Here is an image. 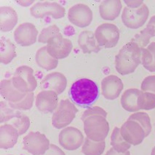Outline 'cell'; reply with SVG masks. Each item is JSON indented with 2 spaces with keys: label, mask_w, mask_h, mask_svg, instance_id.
<instances>
[{
  "label": "cell",
  "mask_w": 155,
  "mask_h": 155,
  "mask_svg": "<svg viewBox=\"0 0 155 155\" xmlns=\"http://www.w3.org/2000/svg\"><path fill=\"white\" fill-rule=\"evenodd\" d=\"M140 63L141 49L131 41L122 47L115 57L116 70L122 75L134 73Z\"/></svg>",
  "instance_id": "3957f363"
},
{
  "label": "cell",
  "mask_w": 155,
  "mask_h": 155,
  "mask_svg": "<svg viewBox=\"0 0 155 155\" xmlns=\"http://www.w3.org/2000/svg\"><path fill=\"white\" fill-rule=\"evenodd\" d=\"M39 32L31 23H23L19 25L14 32L15 42L21 46H32L37 42Z\"/></svg>",
  "instance_id": "5bb4252c"
},
{
  "label": "cell",
  "mask_w": 155,
  "mask_h": 155,
  "mask_svg": "<svg viewBox=\"0 0 155 155\" xmlns=\"http://www.w3.org/2000/svg\"><path fill=\"white\" fill-rule=\"evenodd\" d=\"M66 86H67V80L66 76L62 73L58 72L48 75L41 82V86L42 89L53 91L58 95L64 92Z\"/></svg>",
  "instance_id": "e0dca14e"
},
{
  "label": "cell",
  "mask_w": 155,
  "mask_h": 155,
  "mask_svg": "<svg viewBox=\"0 0 155 155\" xmlns=\"http://www.w3.org/2000/svg\"><path fill=\"white\" fill-rule=\"evenodd\" d=\"M17 12L11 7L4 6L0 8V29L8 32L13 29L18 23Z\"/></svg>",
  "instance_id": "44dd1931"
},
{
  "label": "cell",
  "mask_w": 155,
  "mask_h": 155,
  "mask_svg": "<svg viewBox=\"0 0 155 155\" xmlns=\"http://www.w3.org/2000/svg\"><path fill=\"white\" fill-rule=\"evenodd\" d=\"M141 64L146 70L155 73V42L141 50Z\"/></svg>",
  "instance_id": "484cf974"
},
{
  "label": "cell",
  "mask_w": 155,
  "mask_h": 155,
  "mask_svg": "<svg viewBox=\"0 0 155 155\" xmlns=\"http://www.w3.org/2000/svg\"><path fill=\"white\" fill-rule=\"evenodd\" d=\"M78 112L74 104L68 99L60 101L52 116V124L57 129L66 127L73 122Z\"/></svg>",
  "instance_id": "5b68a950"
},
{
  "label": "cell",
  "mask_w": 155,
  "mask_h": 155,
  "mask_svg": "<svg viewBox=\"0 0 155 155\" xmlns=\"http://www.w3.org/2000/svg\"><path fill=\"white\" fill-rule=\"evenodd\" d=\"M122 8L120 0H106L99 7L100 15L106 21H114L120 15Z\"/></svg>",
  "instance_id": "d6986e66"
},
{
  "label": "cell",
  "mask_w": 155,
  "mask_h": 155,
  "mask_svg": "<svg viewBox=\"0 0 155 155\" xmlns=\"http://www.w3.org/2000/svg\"><path fill=\"white\" fill-rule=\"evenodd\" d=\"M146 29L148 32L150 34L151 37H155V15L151 18Z\"/></svg>",
  "instance_id": "74e56055"
},
{
  "label": "cell",
  "mask_w": 155,
  "mask_h": 155,
  "mask_svg": "<svg viewBox=\"0 0 155 155\" xmlns=\"http://www.w3.org/2000/svg\"><path fill=\"white\" fill-rule=\"evenodd\" d=\"M95 37L99 46L106 48H113L117 46L120 40V30L112 23H103L95 30Z\"/></svg>",
  "instance_id": "8992f818"
},
{
  "label": "cell",
  "mask_w": 155,
  "mask_h": 155,
  "mask_svg": "<svg viewBox=\"0 0 155 155\" xmlns=\"http://www.w3.org/2000/svg\"><path fill=\"white\" fill-rule=\"evenodd\" d=\"M48 53L57 60L66 58L73 49V44L70 40L64 38L62 35L52 37L47 43Z\"/></svg>",
  "instance_id": "8fae6325"
},
{
  "label": "cell",
  "mask_w": 155,
  "mask_h": 155,
  "mask_svg": "<svg viewBox=\"0 0 155 155\" xmlns=\"http://www.w3.org/2000/svg\"><path fill=\"white\" fill-rule=\"evenodd\" d=\"M36 62L40 67L48 70L55 69L58 64V60L52 57L48 52L46 46H43L37 50L36 53Z\"/></svg>",
  "instance_id": "cb8c5ba5"
},
{
  "label": "cell",
  "mask_w": 155,
  "mask_h": 155,
  "mask_svg": "<svg viewBox=\"0 0 155 155\" xmlns=\"http://www.w3.org/2000/svg\"><path fill=\"white\" fill-rule=\"evenodd\" d=\"M58 94L53 91L44 90L40 91L36 97V106L39 111L51 113L55 111L58 105Z\"/></svg>",
  "instance_id": "2e32d148"
},
{
  "label": "cell",
  "mask_w": 155,
  "mask_h": 155,
  "mask_svg": "<svg viewBox=\"0 0 155 155\" xmlns=\"http://www.w3.org/2000/svg\"><path fill=\"white\" fill-rule=\"evenodd\" d=\"M11 121V120H10ZM12 125L14 126L18 131L20 136L27 132L30 127V119L28 116L21 114V116L12 119Z\"/></svg>",
  "instance_id": "4dcf8cb0"
},
{
  "label": "cell",
  "mask_w": 155,
  "mask_h": 155,
  "mask_svg": "<svg viewBox=\"0 0 155 155\" xmlns=\"http://www.w3.org/2000/svg\"><path fill=\"white\" fill-rule=\"evenodd\" d=\"M140 92L138 89H129L124 91L121 97V105L128 112H137L139 111L138 107V97Z\"/></svg>",
  "instance_id": "603a6c76"
},
{
  "label": "cell",
  "mask_w": 155,
  "mask_h": 155,
  "mask_svg": "<svg viewBox=\"0 0 155 155\" xmlns=\"http://www.w3.org/2000/svg\"><path fill=\"white\" fill-rule=\"evenodd\" d=\"M18 131L12 124H6L0 127V148L9 149L12 148L17 143Z\"/></svg>",
  "instance_id": "ac0fdd59"
},
{
  "label": "cell",
  "mask_w": 155,
  "mask_h": 155,
  "mask_svg": "<svg viewBox=\"0 0 155 155\" xmlns=\"http://www.w3.org/2000/svg\"><path fill=\"white\" fill-rule=\"evenodd\" d=\"M34 100V95L33 92H31L27 94L25 98L23 100H21V102H17V103L8 102V104L10 105V107L15 110H24V111H26V110H29L31 108V107L33 106Z\"/></svg>",
  "instance_id": "836d02e7"
},
{
  "label": "cell",
  "mask_w": 155,
  "mask_h": 155,
  "mask_svg": "<svg viewBox=\"0 0 155 155\" xmlns=\"http://www.w3.org/2000/svg\"><path fill=\"white\" fill-rule=\"evenodd\" d=\"M122 138L130 145L137 146L143 142L147 136L143 126L138 121L129 119L120 128Z\"/></svg>",
  "instance_id": "9c48e42d"
},
{
  "label": "cell",
  "mask_w": 155,
  "mask_h": 155,
  "mask_svg": "<svg viewBox=\"0 0 155 155\" xmlns=\"http://www.w3.org/2000/svg\"><path fill=\"white\" fill-rule=\"evenodd\" d=\"M125 4L128 6L130 8H138L143 5V1H125Z\"/></svg>",
  "instance_id": "f35d334b"
},
{
  "label": "cell",
  "mask_w": 155,
  "mask_h": 155,
  "mask_svg": "<svg viewBox=\"0 0 155 155\" xmlns=\"http://www.w3.org/2000/svg\"><path fill=\"white\" fill-rule=\"evenodd\" d=\"M107 113L102 108H89L82 116L84 130L87 138L93 141H104L109 132V124L106 120Z\"/></svg>",
  "instance_id": "6da1fadb"
},
{
  "label": "cell",
  "mask_w": 155,
  "mask_h": 155,
  "mask_svg": "<svg viewBox=\"0 0 155 155\" xmlns=\"http://www.w3.org/2000/svg\"><path fill=\"white\" fill-rule=\"evenodd\" d=\"M111 145L119 153H125L130 149L131 145L122 138L120 128L114 127L111 136Z\"/></svg>",
  "instance_id": "4316f807"
},
{
  "label": "cell",
  "mask_w": 155,
  "mask_h": 155,
  "mask_svg": "<svg viewBox=\"0 0 155 155\" xmlns=\"http://www.w3.org/2000/svg\"><path fill=\"white\" fill-rule=\"evenodd\" d=\"M78 44L84 53H98L101 50L95 37V34L91 31L81 32L78 38Z\"/></svg>",
  "instance_id": "7402d4cb"
},
{
  "label": "cell",
  "mask_w": 155,
  "mask_h": 155,
  "mask_svg": "<svg viewBox=\"0 0 155 155\" xmlns=\"http://www.w3.org/2000/svg\"><path fill=\"white\" fill-rule=\"evenodd\" d=\"M22 114L17 110L10 107L8 103H5V102H1V116H0V122H9L12 119L21 116Z\"/></svg>",
  "instance_id": "f546056e"
},
{
  "label": "cell",
  "mask_w": 155,
  "mask_h": 155,
  "mask_svg": "<svg viewBox=\"0 0 155 155\" xmlns=\"http://www.w3.org/2000/svg\"><path fill=\"white\" fill-rule=\"evenodd\" d=\"M0 93L8 102L17 103L25 98L27 94L19 91L12 84V79L2 80L0 83Z\"/></svg>",
  "instance_id": "ffe728a7"
},
{
  "label": "cell",
  "mask_w": 155,
  "mask_h": 155,
  "mask_svg": "<svg viewBox=\"0 0 155 155\" xmlns=\"http://www.w3.org/2000/svg\"><path fill=\"white\" fill-rule=\"evenodd\" d=\"M129 119L138 121L139 123L143 126L144 130H145L147 136H149L151 132V120L149 115L144 112H138L132 114L129 117Z\"/></svg>",
  "instance_id": "1f68e13d"
},
{
  "label": "cell",
  "mask_w": 155,
  "mask_h": 155,
  "mask_svg": "<svg viewBox=\"0 0 155 155\" xmlns=\"http://www.w3.org/2000/svg\"><path fill=\"white\" fill-rule=\"evenodd\" d=\"M124 86L120 78L111 75L104 78L101 82L102 94L106 99L113 100L117 99L121 94Z\"/></svg>",
  "instance_id": "9a60e30c"
},
{
  "label": "cell",
  "mask_w": 155,
  "mask_h": 155,
  "mask_svg": "<svg viewBox=\"0 0 155 155\" xmlns=\"http://www.w3.org/2000/svg\"><path fill=\"white\" fill-rule=\"evenodd\" d=\"M25 150L33 155H43L49 149L50 140L42 133L31 132L23 139Z\"/></svg>",
  "instance_id": "ba28073f"
},
{
  "label": "cell",
  "mask_w": 155,
  "mask_h": 155,
  "mask_svg": "<svg viewBox=\"0 0 155 155\" xmlns=\"http://www.w3.org/2000/svg\"><path fill=\"white\" fill-rule=\"evenodd\" d=\"M43 155H66L65 153L57 146L50 144V146L48 151Z\"/></svg>",
  "instance_id": "8d00e7d4"
},
{
  "label": "cell",
  "mask_w": 155,
  "mask_h": 155,
  "mask_svg": "<svg viewBox=\"0 0 155 155\" xmlns=\"http://www.w3.org/2000/svg\"><path fill=\"white\" fill-rule=\"evenodd\" d=\"M16 57L15 46L10 40L2 37L0 40V62L8 64Z\"/></svg>",
  "instance_id": "d4e9b609"
},
{
  "label": "cell",
  "mask_w": 155,
  "mask_h": 155,
  "mask_svg": "<svg viewBox=\"0 0 155 155\" xmlns=\"http://www.w3.org/2000/svg\"><path fill=\"white\" fill-rule=\"evenodd\" d=\"M140 89L143 91L154 93L155 95V75H149L143 79Z\"/></svg>",
  "instance_id": "d590c367"
},
{
  "label": "cell",
  "mask_w": 155,
  "mask_h": 155,
  "mask_svg": "<svg viewBox=\"0 0 155 155\" xmlns=\"http://www.w3.org/2000/svg\"><path fill=\"white\" fill-rule=\"evenodd\" d=\"M149 15V10L146 5L138 8H124L122 14V21L127 28L136 29L145 24Z\"/></svg>",
  "instance_id": "52a82bcc"
},
{
  "label": "cell",
  "mask_w": 155,
  "mask_h": 155,
  "mask_svg": "<svg viewBox=\"0 0 155 155\" xmlns=\"http://www.w3.org/2000/svg\"><path fill=\"white\" fill-rule=\"evenodd\" d=\"M151 36L148 32L147 29H144L139 34L136 35L131 40V42L136 43L140 47V49H143L146 47L149 46V41H150Z\"/></svg>",
  "instance_id": "e575fe53"
},
{
  "label": "cell",
  "mask_w": 155,
  "mask_h": 155,
  "mask_svg": "<svg viewBox=\"0 0 155 155\" xmlns=\"http://www.w3.org/2000/svg\"><path fill=\"white\" fill-rule=\"evenodd\" d=\"M105 155H130V153L129 151H126L125 153H119L117 151H115L113 148H111L106 152Z\"/></svg>",
  "instance_id": "ab89813d"
},
{
  "label": "cell",
  "mask_w": 155,
  "mask_h": 155,
  "mask_svg": "<svg viewBox=\"0 0 155 155\" xmlns=\"http://www.w3.org/2000/svg\"><path fill=\"white\" fill-rule=\"evenodd\" d=\"M68 94L74 103L80 107L87 108L98 100L99 89L93 81L84 78L72 84Z\"/></svg>",
  "instance_id": "7a4b0ae2"
},
{
  "label": "cell",
  "mask_w": 155,
  "mask_h": 155,
  "mask_svg": "<svg viewBox=\"0 0 155 155\" xmlns=\"http://www.w3.org/2000/svg\"><path fill=\"white\" fill-rule=\"evenodd\" d=\"M68 19L76 26L80 28L87 27L93 21V12L87 5L77 4L69 9Z\"/></svg>",
  "instance_id": "4fadbf2b"
},
{
  "label": "cell",
  "mask_w": 155,
  "mask_h": 155,
  "mask_svg": "<svg viewBox=\"0 0 155 155\" xmlns=\"http://www.w3.org/2000/svg\"><path fill=\"white\" fill-rule=\"evenodd\" d=\"M59 143L64 149L68 151L78 149L84 141L82 132L77 128L68 127L64 128L59 134Z\"/></svg>",
  "instance_id": "7c38bea8"
},
{
  "label": "cell",
  "mask_w": 155,
  "mask_h": 155,
  "mask_svg": "<svg viewBox=\"0 0 155 155\" xmlns=\"http://www.w3.org/2000/svg\"><path fill=\"white\" fill-rule=\"evenodd\" d=\"M151 155H155V146L153 148L152 151H151Z\"/></svg>",
  "instance_id": "60d3db41"
},
{
  "label": "cell",
  "mask_w": 155,
  "mask_h": 155,
  "mask_svg": "<svg viewBox=\"0 0 155 155\" xmlns=\"http://www.w3.org/2000/svg\"><path fill=\"white\" fill-rule=\"evenodd\" d=\"M12 82L19 91L25 94L33 92L37 86L33 69L26 65L21 66L16 69L12 78Z\"/></svg>",
  "instance_id": "277c9868"
},
{
  "label": "cell",
  "mask_w": 155,
  "mask_h": 155,
  "mask_svg": "<svg viewBox=\"0 0 155 155\" xmlns=\"http://www.w3.org/2000/svg\"><path fill=\"white\" fill-rule=\"evenodd\" d=\"M58 35H61L59 28L56 25H52L48 27L43 29L39 36L38 41L39 43L45 44V43H48L49 40L51 39L52 37Z\"/></svg>",
  "instance_id": "d6a6232c"
},
{
  "label": "cell",
  "mask_w": 155,
  "mask_h": 155,
  "mask_svg": "<svg viewBox=\"0 0 155 155\" xmlns=\"http://www.w3.org/2000/svg\"><path fill=\"white\" fill-rule=\"evenodd\" d=\"M31 15L37 19H42L45 16H51L53 19H58L64 17L66 10L62 5L57 2H39L30 9Z\"/></svg>",
  "instance_id": "30bf717a"
},
{
  "label": "cell",
  "mask_w": 155,
  "mask_h": 155,
  "mask_svg": "<svg viewBox=\"0 0 155 155\" xmlns=\"http://www.w3.org/2000/svg\"><path fill=\"white\" fill-rule=\"evenodd\" d=\"M138 107L139 110L149 111L155 108V95L148 91H140L138 97Z\"/></svg>",
  "instance_id": "f1b7e54d"
},
{
  "label": "cell",
  "mask_w": 155,
  "mask_h": 155,
  "mask_svg": "<svg viewBox=\"0 0 155 155\" xmlns=\"http://www.w3.org/2000/svg\"><path fill=\"white\" fill-rule=\"evenodd\" d=\"M105 148V140L95 142L87 138L84 140L82 151L84 155H101Z\"/></svg>",
  "instance_id": "83f0119b"
}]
</instances>
